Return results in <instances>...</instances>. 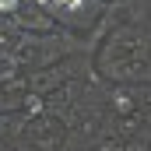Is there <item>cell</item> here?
<instances>
[{
	"label": "cell",
	"mask_w": 151,
	"mask_h": 151,
	"mask_svg": "<svg viewBox=\"0 0 151 151\" xmlns=\"http://www.w3.org/2000/svg\"><path fill=\"white\" fill-rule=\"evenodd\" d=\"M39 4H49V0H39Z\"/></svg>",
	"instance_id": "obj_2"
},
{
	"label": "cell",
	"mask_w": 151,
	"mask_h": 151,
	"mask_svg": "<svg viewBox=\"0 0 151 151\" xmlns=\"http://www.w3.org/2000/svg\"><path fill=\"white\" fill-rule=\"evenodd\" d=\"M18 7V0H0V11H14Z\"/></svg>",
	"instance_id": "obj_1"
}]
</instances>
